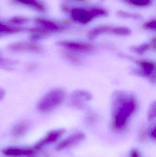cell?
Here are the masks:
<instances>
[{"instance_id":"obj_1","label":"cell","mask_w":156,"mask_h":157,"mask_svg":"<svg viewBox=\"0 0 156 157\" xmlns=\"http://www.w3.org/2000/svg\"><path fill=\"white\" fill-rule=\"evenodd\" d=\"M137 104L134 96L125 91H115L113 97V125L117 130L123 129L136 110Z\"/></svg>"},{"instance_id":"obj_2","label":"cell","mask_w":156,"mask_h":157,"mask_svg":"<svg viewBox=\"0 0 156 157\" xmlns=\"http://www.w3.org/2000/svg\"><path fill=\"white\" fill-rule=\"evenodd\" d=\"M66 98V93L61 89H56L47 94L38 104V109L42 112H49L58 107Z\"/></svg>"},{"instance_id":"obj_3","label":"cell","mask_w":156,"mask_h":157,"mask_svg":"<svg viewBox=\"0 0 156 157\" xmlns=\"http://www.w3.org/2000/svg\"><path fill=\"white\" fill-rule=\"evenodd\" d=\"M65 132V129H60L49 132L45 137L35 144L34 148L39 150L44 147L55 143L62 136Z\"/></svg>"},{"instance_id":"obj_4","label":"cell","mask_w":156,"mask_h":157,"mask_svg":"<svg viewBox=\"0 0 156 157\" xmlns=\"http://www.w3.org/2000/svg\"><path fill=\"white\" fill-rule=\"evenodd\" d=\"M85 138V135L82 132H77L70 136L64 139L56 147L57 150H62L71 147L80 142L83 141Z\"/></svg>"},{"instance_id":"obj_5","label":"cell","mask_w":156,"mask_h":157,"mask_svg":"<svg viewBox=\"0 0 156 157\" xmlns=\"http://www.w3.org/2000/svg\"><path fill=\"white\" fill-rule=\"evenodd\" d=\"M38 151L34 148L32 149L12 147L5 148L2 150V152L4 155L7 156L17 157L32 155Z\"/></svg>"},{"instance_id":"obj_6","label":"cell","mask_w":156,"mask_h":157,"mask_svg":"<svg viewBox=\"0 0 156 157\" xmlns=\"http://www.w3.org/2000/svg\"><path fill=\"white\" fill-rule=\"evenodd\" d=\"M59 44L65 48L78 52H89L93 49V47L91 45L81 42L63 41H60Z\"/></svg>"},{"instance_id":"obj_7","label":"cell","mask_w":156,"mask_h":157,"mask_svg":"<svg viewBox=\"0 0 156 157\" xmlns=\"http://www.w3.org/2000/svg\"><path fill=\"white\" fill-rule=\"evenodd\" d=\"M72 101L76 107L78 108L84 107L83 101H89L92 98L91 94L83 90H77L72 94Z\"/></svg>"},{"instance_id":"obj_8","label":"cell","mask_w":156,"mask_h":157,"mask_svg":"<svg viewBox=\"0 0 156 157\" xmlns=\"http://www.w3.org/2000/svg\"><path fill=\"white\" fill-rule=\"evenodd\" d=\"M71 16L75 21L82 24L90 22L93 17L90 12L84 9L76 8L71 11Z\"/></svg>"},{"instance_id":"obj_9","label":"cell","mask_w":156,"mask_h":157,"mask_svg":"<svg viewBox=\"0 0 156 157\" xmlns=\"http://www.w3.org/2000/svg\"><path fill=\"white\" fill-rule=\"evenodd\" d=\"M29 128V124L26 121L19 123L14 126L12 131V135L15 137H20L25 134Z\"/></svg>"},{"instance_id":"obj_10","label":"cell","mask_w":156,"mask_h":157,"mask_svg":"<svg viewBox=\"0 0 156 157\" xmlns=\"http://www.w3.org/2000/svg\"><path fill=\"white\" fill-rule=\"evenodd\" d=\"M111 29L110 27L107 26H102L94 28L88 33V38L90 40H93L99 36L111 31Z\"/></svg>"},{"instance_id":"obj_11","label":"cell","mask_w":156,"mask_h":157,"mask_svg":"<svg viewBox=\"0 0 156 157\" xmlns=\"http://www.w3.org/2000/svg\"><path fill=\"white\" fill-rule=\"evenodd\" d=\"M138 64L143 70V73L146 76H149L153 74L155 70V65L153 63L147 61H141Z\"/></svg>"},{"instance_id":"obj_12","label":"cell","mask_w":156,"mask_h":157,"mask_svg":"<svg viewBox=\"0 0 156 157\" xmlns=\"http://www.w3.org/2000/svg\"><path fill=\"white\" fill-rule=\"evenodd\" d=\"M111 31L113 34L118 36H127L131 34V30L129 28L125 27L114 28L111 29Z\"/></svg>"},{"instance_id":"obj_13","label":"cell","mask_w":156,"mask_h":157,"mask_svg":"<svg viewBox=\"0 0 156 157\" xmlns=\"http://www.w3.org/2000/svg\"><path fill=\"white\" fill-rule=\"evenodd\" d=\"M149 48V46L148 44H144L138 46V47H133L132 50L134 52H136L137 54L141 55V54H144L145 52H146L148 50Z\"/></svg>"},{"instance_id":"obj_14","label":"cell","mask_w":156,"mask_h":157,"mask_svg":"<svg viewBox=\"0 0 156 157\" xmlns=\"http://www.w3.org/2000/svg\"><path fill=\"white\" fill-rule=\"evenodd\" d=\"M156 103L155 102H153L148 112V120L149 121H152L154 120L156 117Z\"/></svg>"},{"instance_id":"obj_15","label":"cell","mask_w":156,"mask_h":157,"mask_svg":"<svg viewBox=\"0 0 156 157\" xmlns=\"http://www.w3.org/2000/svg\"><path fill=\"white\" fill-rule=\"evenodd\" d=\"M130 2L138 6H145L149 4L150 0H130Z\"/></svg>"},{"instance_id":"obj_16","label":"cell","mask_w":156,"mask_h":157,"mask_svg":"<svg viewBox=\"0 0 156 157\" xmlns=\"http://www.w3.org/2000/svg\"><path fill=\"white\" fill-rule=\"evenodd\" d=\"M93 17H94L99 16H104L106 14V12L100 9H94L90 11Z\"/></svg>"},{"instance_id":"obj_17","label":"cell","mask_w":156,"mask_h":157,"mask_svg":"<svg viewBox=\"0 0 156 157\" xmlns=\"http://www.w3.org/2000/svg\"><path fill=\"white\" fill-rule=\"evenodd\" d=\"M118 15L120 17H129V18H133L134 19H138L139 18V17L137 15L132 14H129L128 13H125L124 12H119L118 13Z\"/></svg>"},{"instance_id":"obj_18","label":"cell","mask_w":156,"mask_h":157,"mask_svg":"<svg viewBox=\"0 0 156 157\" xmlns=\"http://www.w3.org/2000/svg\"><path fill=\"white\" fill-rule=\"evenodd\" d=\"M145 29L150 30H155L156 28V21H152L146 23L144 25Z\"/></svg>"},{"instance_id":"obj_19","label":"cell","mask_w":156,"mask_h":157,"mask_svg":"<svg viewBox=\"0 0 156 157\" xmlns=\"http://www.w3.org/2000/svg\"><path fill=\"white\" fill-rule=\"evenodd\" d=\"M130 157H141V155L138 150L133 149L130 153Z\"/></svg>"},{"instance_id":"obj_20","label":"cell","mask_w":156,"mask_h":157,"mask_svg":"<svg viewBox=\"0 0 156 157\" xmlns=\"http://www.w3.org/2000/svg\"><path fill=\"white\" fill-rule=\"evenodd\" d=\"M150 136L152 137V138L155 140L156 137V130L155 126L152 128L150 131Z\"/></svg>"},{"instance_id":"obj_21","label":"cell","mask_w":156,"mask_h":157,"mask_svg":"<svg viewBox=\"0 0 156 157\" xmlns=\"http://www.w3.org/2000/svg\"><path fill=\"white\" fill-rule=\"evenodd\" d=\"M146 134L145 132H142L141 134L140 135V139L142 142L145 141L146 139Z\"/></svg>"},{"instance_id":"obj_22","label":"cell","mask_w":156,"mask_h":157,"mask_svg":"<svg viewBox=\"0 0 156 157\" xmlns=\"http://www.w3.org/2000/svg\"><path fill=\"white\" fill-rule=\"evenodd\" d=\"M4 91L3 90H0V99H1V98H3L4 96Z\"/></svg>"}]
</instances>
